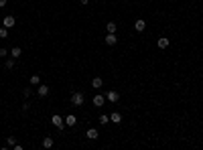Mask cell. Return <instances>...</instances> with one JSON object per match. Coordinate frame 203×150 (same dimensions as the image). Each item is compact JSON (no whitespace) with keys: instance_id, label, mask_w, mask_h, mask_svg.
<instances>
[{"instance_id":"21","label":"cell","mask_w":203,"mask_h":150,"mask_svg":"<svg viewBox=\"0 0 203 150\" xmlns=\"http://www.w3.org/2000/svg\"><path fill=\"white\" fill-rule=\"evenodd\" d=\"M6 142H8V146H14V144H16V140H14V136H8V140H6Z\"/></svg>"},{"instance_id":"2","label":"cell","mask_w":203,"mask_h":150,"mask_svg":"<svg viewBox=\"0 0 203 150\" xmlns=\"http://www.w3.org/2000/svg\"><path fill=\"white\" fill-rule=\"evenodd\" d=\"M51 122H53V126H55V128H59V130H63V126H65V120H63L59 114H53Z\"/></svg>"},{"instance_id":"25","label":"cell","mask_w":203,"mask_h":150,"mask_svg":"<svg viewBox=\"0 0 203 150\" xmlns=\"http://www.w3.org/2000/svg\"><path fill=\"white\" fill-rule=\"evenodd\" d=\"M2 6H6V0H0V8H2Z\"/></svg>"},{"instance_id":"5","label":"cell","mask_w":203,"mask_h":150,"mask_svg":"<svg viewBox=\"0 0 203 150\" xmlns=\"http://www.w3.org/2000/svg\"><path fill=\"white\" fill-rule=\"evenodd\" d=\"M144 29H146V22H144L142 18H138V20L134 22V31H136V33H142Z\"/></svg>"},{"instance_id":"6","label":"cell","mask_w":203,"mask_h":150,"mask_svg":"<svg viewBox=\"0 0 203 150\" xmlns=\"http://www.w3.org/2000/svg\"><path fill=\"white\" fill-rule=\"evenodd\" d=\"M14 25H16L14 16H4V27H6V29H12Z\"/></svg>"},{"instance_id":"13","label":"cell","mask_w":203,"mask_h":150,"mask_svg":"<svg viewBox=\"0 0 203 150\" xmlns=\"http://www.w3.org/2000/svg\"><path fill=\"white\" fill-rule=\"evenodd\" d=\"M102 85H104L102 77H93V81H91V87H96V89H102Z\"/></svg>"},{"instance_id":"9","label":"cell","mask_w":203,"mask_h":150,"mask_svg":"<svg viewBox=\"0 0 203 150\" xmlns=\"http://www.w3.org/2000/svg\"><path fill=\"white\" fill-rule=\"evenodd\" d=\"M85 136H87V140H96L100 134H98V130H96V128H89V130L85 132Z\"/></svg>"},{"instance_id":"8","label":"cell","mask_w":203,"mask_h":150,"mask_svg":"<svg viewBox=\"0 0 203 150\" xmlns=\"http://www.w3.org/2000/svg\"><path fill=\"white\" fill-rule=\"evenodd\" d=\"M104 104H106V97H104V95H96V97H93V106H96V108H102Z\"/></svg>"},{"instance_id":"20","label":"cell","mask_w":203,"mask_h":150,"mask_svg":"<svg viewBox=\"0 0 203 150\" xmlns=\"http://www.w3.org/2000/svg\"><path fill=\"white\" fill-rule=\"evenodd\" d=\"M12 67H14V59H12V57H10V59H8V61H6V69H12Z\"/></svg>"},{"instance_id":"15","label":"cell","mask_w":203,"mask_h":150,"mask_svg":"<svg viewBox=\"0 0 203 150\" xmlns=\"http://www.w3.org/2000/svg\"><path fill=\"white\" fill-rule=\"evenodd\" d=\"M106 31H108V33H116V31H118V25H116V22H108V25H106Z\"/></svg>"},{"instance_id":"22","label":"cell","mask_w":203,"mask_h":150,"mask_svg":"<svg viewBox=\"0 0 203 150\" xmlns=\"http://www.w3.org/2000/svg\"><path fill=\"white\" fill-rule=\"evenodd\" d=\"M8 53H10V51H8V49H4V47H2V49H0V57H6V55H8Z\"/></svg>"},{"instance_id":"4","label":"cell","mask_w":203,"mask_h":150,"mask_svg":"<svg viewBox=\"0 0 203 150\" xmlns=\"http://www.w3.org/2000/svg\"><path fill=\"white\" fill-rule=\"evenodd\" d=\"M116 43H118L116 33H108V35H106V45H110V47H112V45H116Z\"/></svg>"},{"instance_id":"23","label":"cell","mask_w":203,"mask_h":150,"mask_svg":"<svg viewBox=\"0 0 203 150\" xmlns=\"http://www.w3.org/2000/svg\"><path fill=\"white\" fill-rule=\"evenodd\" d=\"M22 93H25V97H29V95H31V93H33V89H31V87H27V89H25V91H22Z\"/></svg>"},{"instance_id":"10","label":"cell","mask_w":203,"mask_h":150,"mask_svg":"<svg viewBox=\"0 0 203 150\" xmlns=\"http://www.w3.org/2000/svg\"><path fill=\"white\" fill-rule=\"evenodd\" d=\"M157 45H159V49H166V47L171 45V41H169L166 37H161L159 41H157Z\"/></svg>"},{"instance_id":"11","label":"cell","mask_w":203,"mask_h":150,"mask_svg":"<svg viewBox=\"0 0 203 150\" xmlns=\"http://www.w3.org/2000/svg\"><path fill=\"white\" fill-rule=\"evenodd\" d=\"M47 93H49V87H47V85H39V87H37V95H39V97H45Z\"/></svg>"},{"instance_id":"12","label":"cell","mask_w":203,"mask_h":150,"mask_svg":"<svg viewBox=\"0 0 203 150\" xmlns=\"http://www.w3.org/2000/svg\"><path fill=\"white\" fill-rule=\"evenodd\" d=\"M22 55V51H20V47H14V49H10V57L12 59H18Z\"/></svg>"},{"instance_id":"17","label":"cell","mask_w":203,"mask_h":150,"mask_svg":"<svg viewBox=\"0 0 203 150\" xmlns=\"http://www.w3.org/2000/svg\"><path fill=\"white\" fill-rule=\"evenodd\" d=\"M98 120H100V124H102V126H106V124L110 122V116H106V114H102V116H100Z\"/></svg>"},{"instance_id":"18","label":"cell","mask_w":203,"mask_h":150,"mask_svg":"<svg viewBox=\"0 0 203 150\" xmlns=\"http://www.w3.org/2000/svg\"><path fill=\"white\" fill-rule=\"evenodd\" d=\"M41 83V77L39 75H33V77H31V85H39Z\"/></svg>"},{"instance_id":"3","label":"cell","mask_w":203,"mask_h":150,"mask_svg":"<svg viewBox=\"0 0 203 150\" xmlns=\"http://www.w3.org/2000/svg\"><path fill=\"white\" fill-rule=\"evenodd\" d=\"M63 120H65V126H69V128L77 124V116H73V114H69V116H65Z\"/></svg>"},{"instance_id":"1","label":"cell","mask_w":203,"mask_h":150,"mask_svg":"<svg viewBox=\"0 0 203 150\" xmlns=\"http://www.w3.org/2000/svg\"><path fill=\"white\" fill-rule=\"evenodd\" d=\"M83 102H85V97H83V93H81V91H75V93L71 95V106L79 108V106H83Z\"/></svg>"},{"instance_id":"24","label":"cell","mask_w":203,"mask_h":150,"mask_svg":"<svg viewBox=\"0 0 203 150\" xmlns=\"http://www.w3.org/2000/svg\"><path fill=\"white\" fill-rule=\"evenodd\" d=\"M81 4H83V6H87V4H89V0H81Z\"/></svg>"},{"instance_id":"14","label":"cell","mask_w":203,"mask_h":150,"mask_svg":"<svg viewBox=\"0 0 203 150\" xmlns=\"http://www.w3.org/2000/svg\"><path fill=\"white\" fill-rule=\"evenodd\" d=\"M110 122H114V124H120V122H122V116H120L118 112H114L112 116H110Z\"/></svg>"},{"instance_id":"7","label":"cell","mask_w":203,"mask_h":150,"mask_svg":"<svg viewBox=\"0 0 203 150\" xmlns=\"http://www.w3.org/2000/svg\"><path fill=\"white\" fill-rule=\"evenodd\" d=\"M106 97H108V102H112V104H116L120 95H118V91H114V89H112V91H108V95H106Z\"/></svg>"},{"instance_id":"16","label":"cell","mask_w":203,"mask_h":150,"mask_svg":"<svg viewBox=\"0 0 203 150\" xmlns=\"http://www.w3.org/2000/svg\"><path fill=\"white\" fill-rule=\"evenodd\" d=\"M43 148H53V138H51V136H47V138L43 140Z\"/></svg>"},{"instance_id":"19","label":"cell","mask_w":203,"mask_h":150,"mask_svg":"<svg viewBox=\"0 0 203 150\" xmlns=\"http://www.w3.org/2000/svg\"><path fill=\"white\" fill-rule=\"evenodd\" d=\"M8 37V29L6 27H0V39H6Z\"/></svg>"}]
</instances>
